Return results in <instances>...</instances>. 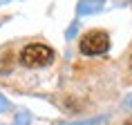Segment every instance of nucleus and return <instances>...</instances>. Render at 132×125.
I'll use <instances>...</instances> for the list:
<instances>
[{
	"label": "nucleus",
	"mask_w": 132,
	"mask_h": 125,
	"mask_svg": "<svg viewBox=\"0 0 132 125\" xmlns=\"http://www.w3.org/2000/svg\"><path fill=\"white\" fill-rule=\"evenodd\" d=\"M125 125H132V121H128V123H125Z\"/></svg>",
	"instance_id": "3"
},
{
	"label": "nucleus",
	"mask_w": 132,
	"mask_h": 125,
	"mask_svg": "<svg viewBox=\"0 0 132 125\" xmlns=\"http://www.w3.org/2000/svg\"><path fill=\"white\" fill-rule=\"evenodd\" d=\"M78 49H81V54H85V56L105 54V51L110 49V36H108V31H103V29H92V31H87V34L81 36Z\"/></svg>",
	"instance_id": "2"
},
{
	"label": "nucleus",
	"mask_w": 132,
	"mask_h": 125,
	"mask_svg": "<svg viewBox=\"0 0 132 125\" xmlns=\"http://www.w3.org/2000/svg\"><path fill=\"white\" fill-rule=\"evenodd\" d=\"M20 62L29 69L34 67H47L54 62V49L45 42H29L20 49Z\"/></svg>",
	"instance_id": "1"
}]
</instances>
